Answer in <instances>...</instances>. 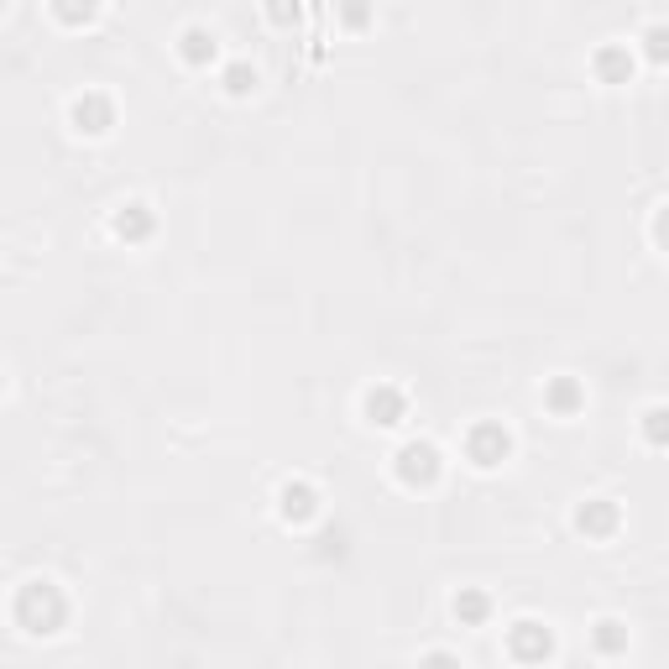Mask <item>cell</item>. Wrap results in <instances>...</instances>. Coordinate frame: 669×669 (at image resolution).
I'll use <instances>...</instances> for the list:
<instances>
[{"instance_id":"cell-1","label":"cell","mask_w":669,"mask_h":669,"mask_svg":"<svg viewBox=\"0 0 669 669\" xmlns=\"http://www.w3.org/2000/svg\"><path fill=\"white\" fill-rule=\"evenodd\" d=\"M397 476H403L408 487L434 481V476H440V450L434 445H403V455H397Z\"/></svg>"},{"instance_id":"cell-2","label":"cell","mask_w":669,"mask_h":669,"mask_svg":"<svg viewBox=\"0 0 669 669\" xmlns=\"http://www.w3.org/2000/svg\"><path fill=\"white\" fill-rule=\"evenodd\" d=\"M507 429L502 424H481V429H471V460L481 465V471H492L497 460H507Z\"/></svg>"},{"instance_id":"cell-3","label":"cell","mask_w":669,"mask_h":669,"mask_svg":"<svg viewBox=\"0 0 669 669\" xmlns=\"http://www.w3.org/2000/svg\"><path fill=\"white\" fill-rule=\"evenodd\" d=\"M366 419H372V424H382V429L403 424V392L372 388V392H366Z\"/></svg>"},{"instance_id":"cell-4","label":"cell","mask_w":669,"mask_h":669,"mask_svg":"<svg viewBox=\"0 0 669 669\" xmlns=\"http://www.w3.org/2000/svg\"><path fill=\"white\" fill-rule=\"evenodd\" d=\"M512 654H518V659H544V654H550V633H544L539 622H518V627H512Z\"/></svg>"},{"instance_id":"cell-5","label":"cell","mask_w":669,"mask_h":669,"mask_svg":"<svg viewBox=\"0 0 669 669\" xmlns=\"http://www.w3.org/2000/svg\"><path fill=\"white\" fill-rule=\"evenodd\" d=\"M314 512H319V502H314V487H304V481L282 487V518H288V523H309Z\"/></svg>"},{"instance_id":"cell-6","label":"cell","mask_w":669,"mask_h":669,"mask_svg":"<svg viewBox=\"0 0 669 669\" xmlns=\"http://www.w3.org/2000/svg\"><path fill=\"white\" fill-rule=\"evenodd\" d=\"M575 523H581V534H596V539H602V534L617 528V507L612 502H586V507L575 512Z\"/></svg>"},{"instance_id":"cell-7","label":"cell","mask_w":669,"mask_h":669,"mask_svg":"<svg viewBox=\"0 0 669 669\" xmlns=\"http://www.w3.org/2000/svg\"><path fill=\"white\" fill-rule=\"evenodd\" d=\"M183 63H194V68H204V63H215V32H204V27H188L183 32Z\"/></svg>"},{"instance_id":"cell-8","label":"cell","mask_w":669,"mask_h":669,"mask_svg":"<svg viewBox=\"0 0 669 669\" xmlns=\"http://www.w3.org/2000/svg\"><path fill=\"white\" fill-rule=\"evenodd\" d=\"M73 126H79V131H89V136H100V131L111 126V105H105V100H95V95H89V100H79V105H73Z\"/></svg>"},{"instance_id":"cell-9","label":"cell","mask_w":669,"mask_h":669,"mask_svg":"<svg viewBox=\"0 0 669 669\" xmlns=\"http://www.w3.org/2000/svg\"><path fill=\"white\" fill-rule=\"evenodd\" d=\"M152 230V220H147V204H126V215H115V235H147Z\"/></svg>"},{"instance_id":"cell-10","label":"cell","mask_w":669,"mask_h":669,"mask_svg":"<svg viewBox=\"0 0 669 669\" xmlns=\"http://www.w3.org/2000/svg\"><path fill=\"white\" fill-rule=\"evenodd\" d=\"M596 68H602V73H607V79H612V84H622V79H627V73H633V58L622 53V48H607V53L596 58Z\"/></svg>"},{"instance_id":"cell-11","label":"cell","mask_w":669,"mask_h":669,"mask_svg":"<svg viewBox=\"0 0 669 669\" xmlns=\"http://www.w3.org/2000/svg\"><path fill=\"white\" fill-rule=\"evenodd\" d=\"M643 440L649 445H669V408H649L643 413Z\"/></svg>"},{"instance_id":"cell-12","label":"cell","mask_w":669,"mask_h":669,"mask_svg":"<svg viewBox=\"0 0 669 669\" xmlns=\"http://www.w3.org/2000/svg\"><path fill=\"white\" fill-rule=\"evenodd\" d=\"M643 53L654 58V63H669V27H649L643 32Z\"/></svg>"},{"instance_id":"cell-13","label":"cell","mask_w":669,"mask_h":669,"mask_svg":"<svg viewBox=\"0 0 669 669\" xmlns=\"http://www.w3.org/2000/svg\"><path fill=\"white\" fill-rule=\"evenodd\" d=\"M225 89H230V95H251V89H257V73H251L246 63H235V68L225 73Z\"/></svg>"},{"instance_id":"cell-14","label":"cell","mask_w":669,"mask_h":669,"mask_svg":"<svg viewBox=\"0 0 669 669\" xmlns=\"http://www.w3.org/2000/svg\"><path fill=\"white\" fill-rule=\"evenodd\" d=\"M455 617H465V622H481V617H487V596H476V591L455 596Z\"/></svg>"},{"instance_id":"cell-15","label":"cell","mask_w":669,"mask_h":669,"mask_svg":"<svg viewBox=\"0 0 669 669\" xmlns=\"http://www.w3.org/2000/svg\"><path fill=\"white\" fill-rule=\"evenodd\" d=\"M53 11L63 21H89L95 16V0H53Z\"/></svg>"},{"instance_id":"cell-16","label":"cell","mask_w":669,"mask_h":669,"mask_svg":"<svg viewBox=\"0 0 669 669\" xmlns=\"http://www.w3.org/2000/svg\"><path fill=\"white\" fill-rule=\"evenodd\" d=\"M550 403H555L559 413H570V408L581 403V392H575V382H555V388H550Z\"/></svg>"},{"instance_id":"cell-17","label":"cell","mask_w":669,"mask_h":669,"mask_svg":"<svg viewBox=\"0 0 669 669\" xmlns=\"http://www.w3.org/2000/svg\"><path fill=\"white\" fill-rule=\"evenodd\" d=\"M596 643H602V649L612 654L617 643H622V633H617V622H596Z\"/></svg>"},{"instance_id":"cell-18","label":"cell","mask_w":669,"mask_h":669,"mask_svg":"<svg viewBox=\"0 0 669 669\" xmlns=\"http://www.w3.org/2000/svg\"><path fill=\"white\" fill-rule=\"evenodd\" d=\"M273 21H298V0H273Z\"/></svg>"},{"instance_id":"cell-19","label":"cell","mask_w":669,"mask_h":669,"mask_svg":"<svg viewBox=\"0 0 669 669\" xmlns=\"http://www.w3.org/2000/svg\"><path fill=\"white\" fill-rule=\"evenodd\" d=\"M659 241L669 246V204H665V215H659Z\"/></svg>"}]
</instances>
